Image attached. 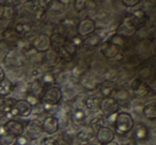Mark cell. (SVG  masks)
Returning <instances> with one entry per match:
<instances>
[{
	"label": "cell",
	"instance_id": "6da1fadb",
	"mask_svg": "<svg viewBox=\"0 0 156 145\" xmlns=\"http://www.w3.org/2000/svg\"><path fill=\"white\" fill-rule=\"evenodd\" d=\"M134 119L129 113L118 112L117 115H115V119L112 127L115 128V133L124 136V134L128 133L134 129Z\"/></svg>",
	"mask_w": 156,
	"mask_h": 145
},
{
	"label": "cell",
	"instance_id": "7a4b0ae2",
	"mask_svg": "<svg viewBox=\"0 0 156 145\" xmlns=\"http://www.w3.org/2000/svg\"><path fill=\"white\" fill-rule=\"evenodd\" d=\"M138 27H139L138 22L135 19L132 14L127 13L123 16L121 22H120L119 27L117 29V34L127 39V37H130L136 34L137 30H138Z\"/></svg>",
	"mask_w": 156,
	"mask_h": 145
},
{
	"label": "cell",
	"instance_id": "3957f363",
	"mask_svg": "<svg viewBox=\"0 0 156 145\" xmlns=\"http://www.w3.org/2000/svg\"><path fill=\"white\" fill-rule=\"evenodd\" d=\"M63 93L59 87L47 88L41 97V102L45 106H57L62 100Z\"/></svg>",
	"mask_w": 156,
	"mask_h": 145
},
{
	"label": "cell",
	"instance_id": "277c9868",
	"mask_svg": "<svg viewBox=\"0 0 156 145\" xmlns=\"http://www.w3.org/2000/svg\"><path fill=\"white\" fill-rule=\"evenodd\" d=\"M24 131L26 133V136L31 141H34L41 136L43 133V129H42V122L39 119H30L27 122L26 127H24Z\"/></svg>",
	"mask_w": 156,
	"mask_h": 145
},
{
	"label": "cell",
	"instance_id": "5b68a950",
	"mask_svg": "<svg viewBox=\"0 0 156 145\" xmlns=\"http://www.w3.org/2000/svg\"><path fill=\"white\" fill-rule=\"evenodd\" d=\"M96 30V24L92 18H83V20L78 22L77 26H76V32L77 35L80 37H87L90 34L94 33Z\"/></svg>",
	"mask_w": 156,
	"mask_h": 145
},
{
	"label": "cell",
	"instance_id": "8992f818",
	"mask_svg": "<svg viewBox=\"0 0 156 145\" xmlns=\"http://www.w3.org/2000/svg\"><path fill=\"white\" fill-rule=\"evenodd\" d=\"M101 54L107 59L110 60H119L121 59V57H123V51L121 48L117 47V46L112 45L109 42H103L100 46Z\"/></svg>",
	"mask_w": 156,
	"mask_h": 145
},
{
	"label": "cell",
	"instance_id": "52a82bcc",
	"mask_svg": "<svg viewBox=\"0 0 156 145\" xmlns=\"http://www.w3.org/2000/svg\"><path fill=\"white\" fill-rule=\"evenodd\" d=\"M31 48L35 50L37 52H47L50 50V40L49 36L44 33H40L37 36L33 37V40L30 42Z\"/></svg>",
	"mask_w": 156,
	"mask_h": 145
},
{
	"label": "cell",
	"instance_id": "ba28073f",
	"mask_svg": "<svg viewBox=\"0 0 156 145\" xmlns=\"http://www.w3.org/2000/svg\"><path fill=\"white\" fill-rule=\"evenodd\" d=\"M130 89H132L133 93L137 97H145L150 94L151 89L150 85L145 82L144 80H141L139 78H135L130 83Z\"/></svg>",
	"mask_w": 156,
	"mask_h": 145
},
{
	"label": "cell",
	"instance_id": "9c48e42d",
	"mask_svg": "<svg viewBox=\"0 0 156 145\" xmlns=\"http://www.w3.org/2000/svg\"><path fill=\"white\" fill-rule=\"evenodd\" d=\"M100 110L105 115V117H107L109 115L115 114V113L119 112V104L115 102L113 97L103 98L102 102H101Z\"/></svg>",
	"mask_w": 156,
	"mask_h": 145
},
{
	"label": "cell",
	"instance_id": "30bf717a",
	"mask_svg": "<svg viewBox=\"0 0 156 145\" xmlns=\"http://www.w3.org/2000/svg\"><path fill=\"white\" fill-rule=\"evenodd\" d=\"M32 113V107L28 104L25 99H18L15 102L12 115H17L20 117H28Z\"/></svg>",
	"mask_w": 156,
	"mask_h": 145
},
{
	"label": "cell",
	"instance_id": "8fae6325",
	"mask_svg": "<svg viewBox=\"0 0 156 145\" xmlns=\"http://www.w3.org/2000/svg\"><path fill=\"white\" fill-rule=\"evenodd\" d=\"M5 132L13 136H20L24 134V125L20 122L15 121V119H9L3 126Z\"/></svg>",
	"mask_w": 156,
	"mask_h": 145
},
{
	"label": "cell",
	"instance_id": "7c38bea8",
	"mask_svg": "<svg viewBox=\"0 0 156 145\" xmlns=\"http://www.w3.org/2000/svg\"><path fill=\"white\" fill-rule=\"evenodd\" d=\"M43 132L47 134H54L59 130V119L56 116H47L42 122Z\"/></svg>",
	"mask_w": 156,
	"mask_h": 145
},
{
	"label": "cell",
	"instance_id": "4fadbf2b",
	"mask_svg": "<svg viewBox=\"0 0 156 145\" xmlns=\"http://www.w3.org/2000/svg\"><path fill=\"white\" fill-rule=\"evenodd\" d=\"M95 136H96V140L98 141V143L104 145L109 142H112L113 139H115V132L109 127L104 126L101 129H98V131L95 133Z\"/></svg>",
	"mask_w": 156,
	"mask_h": 145
},
{
	"label": "cell",
	"instance_id": "5bb4252c",
	"mask_svg": "<svg viewBox=\"0 0 156 145\" xmlns=\"http://www.w3.org/2000/svg\"><path fill=\"white\" fill-rule=\"evenodd\" d=\"M49 40H50V48H52V50H54L56 54L64 46V44L66 43V41H67L66 36L60 32L52 33L49 36Z\"/></svg>",
	"mask_w": 156,
	"mask_h": 145
},
{
	"label": "cell",
	"instance_id": "9a60e30c",
	"mask_svg": "<svg viewBox=\"0 0 156 145\" xmlns=\"http://www.w3.org/2000/svg\"><path fill=\"white\" fill-rule=\"evenodd\" d=\"M71 119L74 125L76 126H85L86 121H87V115L83 108H75L71 112Z\"/></svg>",
	"mask_w": 156,
	"mask_h": 145
},
{
	"label": "cell",
	"instance_id": "2e32d148",
	"mask_svg": "<svg viewBox=\"0 0 156 145\" xmlns=\"http://www.w3.org/2000/svg\"><path fill=\"white\" fill-rule=\"evenodd\" d=\"M103 43V36L98 32H94L92 34H90L89 36H87L86 39H83V46L89 49H93V48L101 46V44Z\"/></svg>",
	"mask_w": 156,
	"mask_h": 145
},
{
	"label": "cell",
	"instance_id": "e0dca14e",
	"mask_svg": "<svg viewBox=\"0 0 156 145\" xmlns=\"http://www.w3.org/2000/svg\"><path fill=\"white\" fill-rule=\"evenodd\" d=\"M27 92H28L29 94H31V95L37 97L39 99H41L42 95H43L44 92H45V88L42 85L40 79H35V80H33L32 82L28 85V91Z\"/></svg>",
	"mask_w": 156,
	"mask_h": 145
},
{
	"label": "cell",
	"instance_id": "ac0fdd59",
	"mask_svg": "<svg viewBox=\"0 0 156 145\" xmlns=\"http://www.w3.org/2000/svg\"><path fill=\"white\" fill-rule=\"evenodd\" d=\"M5 62L7 63L9 66H22L23 65V60L22 57H20V52L18 50H12L5 59Z\"/></svg>",
	"mask_w": 156,
	"mask_h": 145
},
{
	"label": "cell",
	"instance_id": "d6986e66",
	"mask_svg": "<svg viewBox=\"0 0 156 145\" xmlns=\"http://www.w3.org/2000/svg\"><path fill=\"white\" fill-rule=\"evenodd\" d=\"M15 102H16V99H14V98H12V97H3L1 102H0V112L5 115L11 114V112L13 111Z\"/></svg>",
	"mask_w": 156,
	"mask_h": 145
},
{
	"label": "cell",
	"instance_id": "ffe728a7",
	"mask_svg": "<svg viewBox=\"0 0 156 145\" xmlns=\"http://www.w3.org/2000/svg\"><path fill=\"white\" fill-rule=\"evenodd\" d=\"M94 136H95V133L92 131V129L89 126L88 127H83L77 133V139L79 140V142L83 143V144H88V142H90Z\"/></svg>",
	"mask_w": 156,
	"mask_h": 145
},
{
	"label": "cell",
	"instance_id": "44dd1931",
	"mask_svg": "<svg viewBox=\"0 0 156 145\" xmlns=\"http://www.w3.org/2000/svg\"><path fill=\"white\" fill-rule=\"evenodd\" d=\"M101 102L102 98L98 96H88L85 99V107L90 111H98L100 110Z\"/></svg>",
	"mask_w": 156,
	"mask_h": 145
},
{
	"label": "cell",
	"instance_id": "7402d4cb",
	"mask_svg": "<svg viewBox=\"0 0 156 145\" xmlns=\"http://www.w3.org/2000/svg\"><path fill=\"white\" fill-rule=\"evenodd\" d=\"M149 128L143 124H138L134 130V136L137 141H145L149 138Z\"/></svg>",
	"mask_w": 156,
	"mask_h": 145
},
{
	"label": "cell",
	"instance_id": "603a6c76",
	"mask_svg": "<svg viewBox=\"0 0 156 145\" xmlns=\"http://www.w3.org/2000/svg\"><path fill=\"white\" fill-rule=\"evenodd\" d=\"M80 83L85 89L89 90V91H93L98 88V82L94 79V77L88 74H85L80 77Z\"/></svg>",
	"mask_w": 156,
	"mask_h": 145
},
{
	"label": "cell",
	"instance_id": "cb8c5ba5",
	"mask_svg": "<svg viewBox=\"0 0 156 145\" xmlns=\"http://www.w3.org/2000/svg\"><path fill=\"white\" fill-rule=\"evenodd\" d=\"M142 112H143V115H144L147 119L154 121V119H156V104H155V102H147V104L143 107Z\"/></svg>",
	"mask_w": 156,
	"mask_h": 145
},
{
	"label": "cell",
	"instance_id": "d4e9b609",
	"mask_svg": "<svg viewBox=\"0 0 156 145\" xmlns=\"http://www.w3.org/2000/svg\"><path fill=\"white\" fill-rule=\"evenodd\" d=\"M115 90V83L112 81H104L102 85H100V92L104 98H107V97H111L112 95V92Z\"/></svg>",
	"mask_w": 156,
	"mask_h": 145
},
{
	"label": "cell",
	"instance_id": "484cf974",
	"mask_svg": "<svg viewBox=\"0 0 156 145\" xmlns=\"http://www.w3.org/2000/svg\"><path fill=\"white\" fill-rule=\"evenodd\" d=\"M107 42L111 43L112 45L117 46V47L121 48V49L122 48H125V46L127 45V39H125V37L117 34V33L113 34V35H111V36L107 40Z\"/></svg>",
	"mask_w": 156,
	"mask_h": 145
},
{
	"label": "cell",
	"instance_id": "4316f807",
	"mask_svg": "<svg viewBox=\"0 0 156 145\" xmlns=\"http://www.w3.org/2000/svg\"><path fill=\"white\" fill-rule=\"evenodd\" d=\"M12 91H13V85H12L11 81L5 78L0 82V96L1 97H8Z\"/></svg>",
	"mask_w": 156,
	"mask_h": 145
},
{
	"label": "cell",
	"instance_id": "83f0119b",
	"mask_svg": "<svg viewBox=\"0 0 156 145\" xmlns=\"http://www.w3.org/2000/svg\"><path fill=\"white\" fill-rule=\"evenodd\" d=\"M64 8V2H62V1H49V3L47 5V10H50L56 15L63 13Z\"/></svg>",
	"mask_w": 156,
	"mask_h": 145
},
{
	"label": "cell",
	"instance_id": "f1b7e54d",
	"mask_svg": "<svg viewBox=\"0 0 156 145\" xmlns=\"http://www.w3.org/2000/svg\"><path fill=\"white\" fill-rule=\"evenodd\" d=\"M17 16V10L14 5H3V19H14Z\"/></svg>",
	"mask_w": 156,
	"mask_h": 145
},
{
	"label": "cell",
	"instance_id": "f546056e",
	"mask_svg": "<svg viewBox=\"0 0 156 145\" xmlns=\"http://www.w3.org/2000/svg\"><path fill=\"white\" fill-rule=\"evenodd\" d=\"M104 126H105V119H103L102 116L93 117L89 123V127L91 128L94 133H96V132L98 131V129H101V128L104 127Z\"/></svg>",
	"mask_w": 156,
	"mask_h": 145
},
{
	"label": "cell",
	"instance_id": "4dcf8cb0",
	"mask_svg": "<svg viewBox=\"0 0 156 145\" xmlns=\"http://www.w3.org/2000/svg\"><path fill=\"white\" fill-rule=\"evenodd\" d=\"M42 85H44V88H51L54 87V85L56 83V77H55L54 73H45V74L42 76L41 79Z\"/></svg>",
	"mask_w": 156,
	"mask_h": 145
},
{
	"label": "cell",
	"instance_id": "1f68e13d",
	"mask_svg": "<svg viewBox=\"0 0 156 145\" xmlns=\"http://www.w3.org/2000/svg\"><path fill=\"white\" fill-rule=\"evenodd\" d=\"M31 28H32V25L29 24V22H18L14 28V31L20 36V35H23L31 31Z\"/></svg>",
	"mask_w": 156,
	"mask_h": 145
},
{
	"label": "cell",
	"instance_id": "d6a6232c",
	"mask_svg": "<svg viewBox=\"0 0 156 145\" xmlns=\"http://www.w3.org/2000/svg\"><path fill=\"white\" fill-rule=\"evenodd\" d=\"M55 142H56V145H72L73 139H72V136L69 134L62 133L59 134L57 136V139H55Z\"/></svg>",
	"mask_w": 156,
	"mask_h": 145
},
{
	"label": "cell",
	"instance_id": "836d02e7",
	"mask_svg": "<svg viewBox=\"0 0 156 145\" xmlns=\"http://www.w3.org/2000/svg\"><path fill=\"white\" fill-rule=\"evenodd\" d=\"M113 98H115L118 104H119V102L124 104V102L129 100V92L126 91V90H120V91H117L115 96Z\"/></svg>",
	"mask_w": 156,
	"mask_h": 145
},
{
	"label": "cell",
	"instance_id": "e575fe53",
	"mask_svg": "<svg viewBox=\"0 0 156 145\" xmlns=\"http://www.w3.org/2000/svg\"><path fill=\"white\" fill-rule=\"evenodd\" d=\"M3 41L8 42V43H12V42H17L20 40V36L15 33V31L12 29H8L3 32Z\"/></svg>",
	"mask_w": 156,
	"mask_h": 145
},
{
	"label": "cell",
	"instance_id": "d590c367",
	"mask_svg": "<svg viewBox=\"0 0 156 145\" xmlns=\"http://www.w3.org/2000/svg\"><path fill=\"white\" fill-rule=\"evenodd\" d=\"M62 49L65 51V54H69V57H71L72 59L74 58V57L77 54V51H78V48H76L75 46L73 45V44L71 43V42L67 40L66 41V43L64 44V46L62 47Z\"/></svg>",
	"mask_w": 156,
	"mask_h": 145
},
{
	"label": "cell",
	"instance_id": "8d00e7d4",
	"mask_svg": "<svg viewBox=\"0 0 156 145\" xmlns=\"http://www.w3.org/2000/svg\"><path fill=\"white\" fill-rule=\"evenodd\" d=\"M133 16H134L135 19L138 22V24H142V22H144V20L147 19V12L144 11L143 9H139V10H136V11H134L133 13H130Z\"/></svg>",
	"mask_w": 156,
	"mask_h": 145
},
{
	"label": "cell",
	"instance_id": "74e56055",
	"mask_svg": "<svg viewBox=\"0 0 156 145\" xmlns=\"http://www.w3.org/2000/svg\"><path fill=\"white\" fill-rule=\"evenodd\" d=\"M16 138L9 133H5L0 136V144L1 145H14Z\"/></svg>",
	"mask_w": 156,
	"mask_h": 145
},
{
	"label": "cell",
	"instance_id": "f35d334b",
	"mask_svg": "<svg viewBox=\"0 0 156 145\" xmlns=\"http://www.w3.org/2000/svg\"><path fill=\"white\" fill-rule=\"evenodd\" d=\"M46 11H47V10H46L45 8L41 7V5L37 7V9L34 10V13H33V19H34V22H41L44 18V16H45Z\"/></svg>",
	"mask_w": 156,
	"mask_h": 145
},
{
	"label": "cell",
	"instance_id": "ab89813d",
	"mask_svg": "<svg viewBox=\"0 0 156 145\" xmlns=\"http://www.w3.org/2000/svg\"><path fill=\"white\" fill-rule=\"evenodd\" d=\"M73 5L75 11L78 12V13L83 11L85 9H87V1H85V0H75L73 2Z\"/></svg>",
	"mask_w": 156,
	"mask_h": 145
},
{
	"label": "cell",
	"instance_id": "60d3db41",
	"mask_svg": "<svg viewBox=\"0 0 156 145\" xmlns=\"http://www.w3.org/2000/svg\"><path fill=\"white\" fill-rule=\"evenodd\" d=\"M25 100H26V102H28L31 107H32V109H33V107L39 106V105L41 104V99H39L37 97H35V96L31 95V94H29V93H27L26 99H25Z\"/></svg>",
	"mask_w": 156,
	"mask_h": 145
},
{
	"label": "cell",
	"instance_id": "b9f144b4",
	"mask_svg": "<svg viewBox=\"0 0 156 145\" xmlns=\"http://www.w3.org/2000/svg\"><path fill=\"white\" fill-rule=\"evenodd\" d=\"M69 41L71 42V43L73 44L76 48H80L81 46H83V37H80V36H78V35H74L73 37H71V39L69 40Z\"/></svg>",
	"mask_w": 156,
	"mask_h": 145
},
{
	"label": "cell",
	"instance_id": "7bdbcfd3",
	"mask_svg": "<svg viewBox=\"0 0 156 145\" xmlns=\"http://www.w3.org/2000/svg\"><path fill=\"white\" fill-rule=\"evenodd\" d=\"M29 143V139L25 134H22L20 136H16L15 144L14 145H27Z\"/></svg>",
	"mask_w": 156,
	"mask_h": 145
},
{
	"label": "cell",
	"instance_id": "ee69618b",
	"mask_svg": "<svg viewBox=\"0 0 156 145\" xmlns=\"http://www.w3.org/2000/svg\"><path fill=\"white\" fill-rule=\"evenodd\" d=\"M122 3L127 8H133L138 5V3H140V1H139V0H123Z\"/></svg>",
	"mask_w": 156,
	"mask_h": 145
},
{
	"label": "cell",
	"instance_id": "f6af8a7d",
	"mask_svg": "<svg viewBox=\"0 0 156 145\" xmlns=\"http://www.w3.org/2000/svg\"><path fill=\"white\" fill-rule=\"evenodd\" d=\"M40 145H56V142H55V139L52 138H45L42 140Z\"/></svg>",
	"mask_w": 156,
	"mask_h": 145
},
{
	"label": "cell",
	"instance_id": "bcb514c9",
	"mask_svg": "<svg viewBox=\"0 0 156 145\" xmlns=\"http://www.w3.org/2000/svg\"><path fill=\"white\" fill-rule=\"evenodd\" d=\"M5 78V71L1 66H0V82Z\"/></svg>",
	"mask_w": 156,
	"mask_h": 145
},
{
	"label": "cell",
	"instance_id": "7dc6e473",
	"mask_svg": "<svg viewBox=\"0 0 156 145\" xmlns=\"http://www.w3.org/2000/svg\"><path fill=\"white\" fill-rule=\"evenodd\" d=\"M2 15H3V5L0 3V20L2 19Z\"/></svg>",
	"mask_w": 156,
	"mask_h": 145
},
{
	"label": "cell",
	"instance_id": "c3c4849f",
	"mask_svg": "<svg viewBox=\"0 0 156 145\" xmlns=\"http://www.w3.org/2000/svg\"><path fill=\"white\" fill-rule=\"evenodd\" d=\"M104 145H119V144H118L117 142H113V141H112V142H109V143H107V144H104Z\"/></svg>",
	"mask_w": 156,
	"mask_h": 145
},
{
	"label": "cell",
	"instance_id": "681fc988",
	"mask_svg": "<svg viewBox=\"0 0 156 145\" xmlns=\"http://www.w3.org/2000/svg\"><path fill=\"white\" fill-rule=\"evenodd\" d=\"M2 98H3V97H1V96H0V102H1V100H2Z\"/></svg>",
	"mask_w": 156,
	"mask_h": 145
},
{
	"label": "cell",
	"instance_id": "f907efd6",
	"mask_svg": "<svg viewBox=\"0 0 156 145\" xmlns=\"http://www.w3.org/2000/svg\"><path fill=\"white\" fill-rule=\"evenodd\" d=\"M83 145H91V144H83Z\"/></svg>",
	"mask_w": 156,
	"mask_h": 145
},
{
	"label": "cell",
	"instance_id": "816d5d0a",
	"mask_svg": "<svg viewBox=\"0 0 156 145\" xmlns=\"http://www.w3.org/2000/svg\"><path fill=\"white\" fill-rule=\"evenodd\" d=\"M0 145H1V144H0Z\"/></svg>",
	"mask_w": 156,
	"mask_h": 145
}]
</instances>
